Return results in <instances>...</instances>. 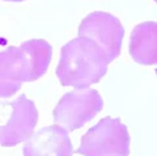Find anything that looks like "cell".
<instances>
[{
  "label": "cell",
  "mask_w": 157,
  "mask_h": 156,
  "mask_svg": "<svg viewBox=\"0 0 157 156\" xmlns=\"http://www.w3.org/2000/svg\"><path fill=\"white\" fill-rule=\"evenodd\" d=\"M51 58L52 47L45 40H30L0 51V99L12 97L22 83L41 79Z\"/></svg>",
  "instance_id": "cell-1"
},
{
  "label": "cell",
  "mask_w": 157,
  "mask_h": 156,
  "mask_svg": "<svg viewBox=\"0 0 157 156\" xmlns=\"http://www.w3.org/2000/svg\"><path fill=\"white\" fill-rule=\"evenodd\" d=\"M109 60L104 50L86 37H77L62 47L56 76L63 87L89 88L106 75Z\"/></svg>",
  "instance_id": "cell-2"
},
{
  "label": "cell",
  "mask_w": 157,
  "mask_h": 156,
  "mask_svg": "<svg viewBox=\"0 0 157 156\" xmlns=\"http://www.w3.org/2000/svg\"><path fill=\"white\" fill-rule=\"evenodd\" d=\"M130 133L119 118L106 117L82 135L76 152L82 156H128Z\"/></svg>",
  "instance_id": "cell-3"
},
{
  "label": "cell",
  "mask_w": 157,
  "mask_h": 156,
  "mask_svg": "<svg viewBox=\"0 0 157 156\" xmlns=\"http://www.w3.org/2000/svg\"><path fill=\"white\" fill-rule=\"evenodd\" d=\"M37 122V106L26 96L0 101V146L13 147L25 142L34 133Z\"/></svg>",
  "instance_id": "cell-4"
},
{
  "label": "cell",
  "mask_w": 157,
  "mask_h": 156,
  "mask_svg": "<svg viewBox=\"0 0 157 156\" xmlns=\"http://www.w3.org/2000/svg\"><path fill=\"white\" fill-rule=\"evenodd\" d=\"M104 109V100L100 92L92 88L75 89L66 93L59 100L52 111L56 125L68 133L82 127Z\"/></svg>",
  "instance_id": "cell-5"
},
{
  "label": "cell",
  "mask_w": 157,
  "mask_h": 156,
  "mask_svg": "<svg viewBox=\"0 0 157 156\" xmlns=\"http://www.w3.org/2000/svg\"><path fill=\"white\" fill-rule=\"evenodd\" d=\"M78 37H86L94 41L113 62L121 54L124 29L115 16L107 12H93L82 18L77 29Z\"/></svg>",
  "instance_id": "cell-6"
},
{
  "label": "cell",
  "mask_w": 157,
  "mask_h": 156,
  "mask_svg": "<svg viewBox=\"0 0 157 156\" xmlns=\"http://www.w3.org/2000/svg\"><path fill=\"white\" fill-rule=\"evenodd\" d=\"M24 156H72L73 147L68 131L51 125L33 133L22 147Z\"/></svg>",
  "instance_id": "cell-7"
},
{
  "label": "cell",
  "mask_w": 157,
  "mask_h": 156,
  "mask_svg": "<svg viewBox=\"0 0 157 156\" xmlns=\"http://www.w3.org/2000/svg\"><path fill=\"white\" fill-rule=\"evenodd\" d=\"M130 55L141 66H157V22L145 21L134 28Z\"/></svg>",
  "instance_id": "cell-8"
},
{
  "label": "cell",
  "mask_w": 157,
  "mask_h": 156,
  "mask_svg": "<svg viewBox=\"0 0 157 156\" xmlns=\"http://www.w3.org/2000/svg\"><path fill=\"white\" fill-rule=\"evenodd\" d=\"M6 2H25V0H6Z\"/></svg>",
  "instance_id": "cell-9"
},
{
  "label": "cell",
  "mask_w": 157,
  "mask_h": 156,
  "mask_svg": "<svg viewBox=\"0 0 157 156\" xmlns=\"http://www.w3.org/2000/svg\"><path fill=\"white\" fill-rule=\"evenodd\" d=\"M153 2H155V3H156V4H157V0H153Z\"/></svg>",
  "instance_id": "cell-10"
}]
</instances>
